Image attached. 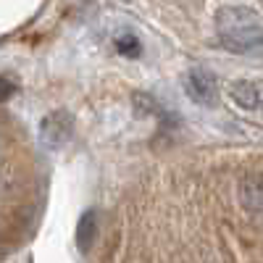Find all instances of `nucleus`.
Listing matches in <instances>:
<instances>
[{"label":"nucleus","instance_id":"0eeeda50","mask_svg":"<svg viewBox=\"0 0 263 263\" xmlns=\"http://www.w3.org/2000/svg\"><path fill=\"white\" fill-rule=\"evenodd\" d=\"M116 48H119V53H121V55H129V58H137V55H140V50H142L140 40H137L135 34H121V37L116 40Z\"/></svg>","mask_w":263,"mask_h":263},{"label":"nucleus","instance_id":"20e7f679","mask_svg":"<svg viewBox=\"0 0 263 263\" xmlns=\"http://www.w3.org/2000/svg\"><path fill=\"white\" fill-rule=\"evenodd\" d=\"M239 203L250 213L263 211V171H250L239 179Z\"/></svg>","mask_w":263,"mask_h":263},{"label":"nucleus","instance_id":"1a4fd4ad","mask_svg":"<svg viewBox=\"0 0 263 263\" xmlns=\"http://www.w3.org/2000/svg\"><path fill=\"white\" fill-rule=\"evenodd\" d=\"M13 92H16L13 82H8V79H0V103H6V100H8Z\"/></svg>","mask_w":263,"mask_h":263},{"label":"nucleus","instance_id":"f257e3e1","mask_svg":"<svg viewBox=\"0 0 263 263\" xmlns=\"http://www.w3.org/2000/svg\"><path fill=\"white\" fill-rule=\"evenodd\" d=\"M218 40L229 53L260 55L263 53V16L248 6H227L216 13Z\"/></svg>","mask_w":263,"mask_h":263},{"label":"nucleus","instance_id":"39448f33","mask_svg":"<svg viewBox=\"0 0 263 263\" xmlns=\"http://www.w3.org/2000/svg\"><path fill=\"white\" fill-rule=\"evenodd\" d=\"M95 234H98V211H84L79 216V224H77V245H79V253L87 255L92 250V242H95Z\"/></svg>","mask_w":263,"mask_h":263},{"label":"nucleus","instance_id":"7ed1b4c3","mask_svg":"<svg viewBox=\"0 0 263 263\" xmlns=\"http://www.w3.org/2000/svg\"><path fill=\"white\" fill-rule=\"evenodd\" d=\"M184 92L197 103V105H216L218 98V87H216V77L208 69L195 66L190 69L187 79H184Z\"/></svg>","mask_w":263,"mask_h":263},{"label":"nucleus","instance_id":"6e6552de","mask_svg":"<svg viewBox=\"0 0 263 263\" xmlns=\"http://www.w3.org/2000/svg\"><path fill=\"white\" fill-rule=\"evenodd\" d=\"M132 103H135V111H137V116L156 114V108H158V103L153 100L150 95H145V92H135V95H132Z\"/></svg>","mask_w":263,"mask_h":263},{"label":"nucleus","instance_id":"f03ea898","mask_svg":"<svg viewBox=\"0 0 263 263\" xmlns=\"http://www.w3.org/2000/svg\"><path fill=\"white\" fill-rule=\"evenodd\" d=\"M37 135H40V145L45 150H61L74 135V114L66 111V108L50 111L45 119L40 121Z\"/></svg>","mask_w":263,"mask_h":263},{"label":"nucleus","instance_id":"423d86ee","mask_svg":"<svg viewBox=\"0 0 263 263\" xmlns=\"http://www.w3.org/2000/svg\"><path fill=\"white\" fill-rule=\"evenodd\" d=\"M229 95L232 100L239 105V108H245V111H253V108L260 105V92H258V87L253 82H245V79H239L229 87Z\"/></svg>","mask_w":263,"mask_h":263}]
</instances>
